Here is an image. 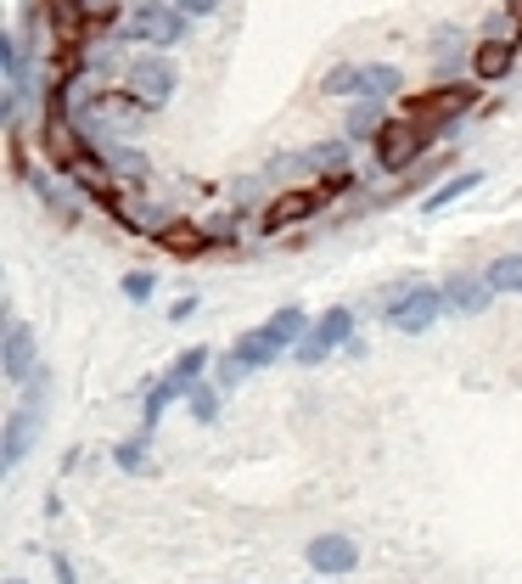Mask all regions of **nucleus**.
<instances>
[{"label": "nucleus", "mask_w": 522, "mask_h": 584, "mask_svg": "<svg viewBox=\"0 0 522 584\" xmlns=\"http://www.w3.org/2000/svg\"><path fill=\"white\" fill-rule=\"evenodd\" d=\"M45 388H52V377L34 371V382L23 388V400L12 405L7 427H0V472H18L29 445H34V433H39V405H45Z\"/></svg>", "instance_id": "f257e3e1"}, {"label": "nucleus", "mask_w": 522, "mask_h": 584, "mask_svg": "<svg viewBox=\"0 0 522 584\" xmlns=\"http://www.w3.org/2000/svg\"><path fill=\"white\" fill-rule=\"evenodd\" d=\"M472 108H478V85H439V90H427L421 102H410V108H405V119L444 135V130H450L461 113H472Z\"/></svg>", "instance_id": "f03ea898"}, {"label": "nucleus", "mask_w": 522, "mask_h": 584, "mask_svg": "<svg viewBox=\"0 0 522 584\" xmlns=\"http://www.w3.org/2000/svg\"><path fill=\"white\" fill-rule=\"evenodd\" d=\"M124 40L169 52V45L185 40V12H180V7H158V0H147V7H135V12L124 18Z\"/></svg>", "instance_id": "7ed1b4c3"}, {"label": "nucleus", "mask_w": 522, "mask_h": 584, "mask_svg": "<svg viewBox=\"0 0 522 584\" xmlns=\"http://www.w3.org/2000/svg\"><path fill=\"white\" fill-rule=\"evenodd\" d=\"M433 135L439 130H427V124H410V119H388V130L376 135V164H383L388 175H399V169H410L427 146H433Z\"/></svg>", "instance_id": "20e7f679"}, {"label": "nucleus", "mask_w": 522, "mask_h": 584, "mask_svg": "<svg viewBox=\"0 0 522 584\" xmlns=\"http://www.w3.org/2000/svg\"><path fill=\"white\" fill-rule=\"evenodd\" d=\"M349 344H354V310L338 304V310H326V315L309 326V337L293 349V360H298V366H320L326 355H338V349H349Z\"/></svg>", "instance_id": "39448f33"}, {"label": "nucleus", "mask_w": 522, "mask_h": 584, "mask_svg": "<svg viewBox=\"0 0 522 584\" xmlns=\"http://www.w3.org/2000/svg\"><path fill=\"white\" fill-rule=\"evenodd\" d=\"M129 96L147 113H158L169 96H174V63L163 57V52H147V57H135L129 63Z\"/></svg>", "instance_id": "423d86ee"}, {"label": "nucleus", "mask_w": 522, "mask_h": 584, "mask_svg": "<svg viewBox=\"0 0 522 584\" xmlns=\"http://www.w3.org/2000/svg\"><path fill=\"white\" fill-rule=\"evenodd\" d=\"M439 315H444V292L416 281V287L405 292V299L388 310V326H394V332H405V337H421V332H433V326H439Z\"/></svg>", "instance_id": "0eeeda50"}, {"label": "nucleus", "mask_w": 522, "mask_h": 584, "mask_svg": "<svg viewBox=\"0 0 522 584\" xmlns=\"http://www.w3.org/2000/svg\"><path fill=\"white\" fill-rule=\"evenodd\" d=\"M304 562L315 568V579H343L360 568V546L349 540V534H315V540L304 546Z\"/></svg>", "instance_id": "6e6552de"}, {"label": "nucleus", "mask_w": 522, "mask_h": 584, "mask_svg": "<svg viewBox=\"0 0 522 584\" xmlns=\"http://www.w3.org/2000/svg\"><path fill=\"white\" fill-rule=\"evenodd\" d=\"M444 310L450 315H484L500 292L489 287V276H472V270H455V276H444Z\"/></svg>", "instance_id": "1a4fd4ad"}, {"label": "nucleus", "mask_w": 522, "mask_h": 584, "mask_svg": "<svg viewBox=\"0 0 522 584\" xmlns=\"http://www.w3.org/2000/svg\"><path fill=\"white\" fill-rule=\"evenodd\" d=\"M34 326L29 321H7V337H0V371H7V382L29 388L34 382Z\"/></svg>", "instance_id": "9d476101"}, {"label": "nucleus", "mask_w": 522, "mask_h": 584, "mask_svg": "<svg viewBox=\"0 0 522 584\" xmlns=\"http://www.w3.org/2000/svg\"><path fill=\"white\" fill-rule=\"evenodd\" d=\"M320 203H326V191H320V186H287L281 198H270V209H264V231H293V225L309 220Z\"/></svg>", "instance_id": "9b49d317"}, {"label": "nucleus", "mask_w": 522, "mask_h": 584, "mask_svg": "<svg viewBox=\"0 0 522 584\" xmlns=\"http://www.w3.org/2000/svg\"><path fill=\"white\" fill-rule=\"evenodd\" d=\"M511 63H517V40L511 34H500V40L489 34L478 52H472V74H478V79H506Z\"/></svg>", "instance_id": "f8f14e48"}, {"label": "nucleus", "mask_w": 522, "mask_h": 584, "mask_svg": "<svg viewBox=\"0 0 522 584\" xmlns=\"http://www.w3.org/2000/svg\"><path fill=\"white\" fill-rule=\"evenodd\" d=\"M236 360H242L248 371H259V366H275L281 355H287V349H281L275 344V337L264 332V326H253V332H242V337H236V349H230Z\"/></svg>", "instance_id": "ddd939ff"}, {"label": "nucleus", "mask_w": 522, "mask_h": 584, "mask_svg": "<svg viewBox=\"0 0 522 584\" xmlns=\"http://www.w3.org/2000/svg\"><path fill=\"white\" fill-rule=\"evenodd\" d=\"M309 326H315V321H309V315H304L298 304H287V310H275V315L264 321V332H270V337H275V344H281V349H287V355H293V349L304 344V337H309Z\"/></svg>", "instance_id": "4468645a"}, {"label": "nucleus", "mask_w": 522, "mask_h": 584, "mask_svg": "<svg viewBox=\"0 0 522 584\" xmlns=\"http://www.w3.org/2000/svg\"><path fill=\"white\" fill-rule=\"evenodd\" d=\"M484 186V169H461L455 180H444L433 198H421V214H444L450 203H461V198H472V191Z\"/></svg>", "instance_id": "2eb2a0df"}, {"label": "nucleus", "mask_w": 522, "mask_h": 584, "mask_svg": "<svg viewBox=\"0 0 522 584\" xmlns=\"http://www.w3.org/2000/svg\"><path fill=\"white\" fill-rule=\"evenodd\" d=\"M388 130V119H383V102H354V113H349V141H376Z\"/></svg>", "instance_id": "dca6fc26"}, {"label": "nucleus", "mask_w": 522, "mask_h": 584, "mask_svg": "<svg viewBox=\"0 0 522 584\" xmlns=\"http://www.w3.org/2000/svg\"><path fill=\"white\" fill-rule=\"evenodd\" d=\"M399 85H405V74L399 68H388V63H365V102H388V96H399Z\"/></svg>", "instance_id": "f3484780"}, {"label": "nucleus", "mask_w": 522, "mask_h": 584, "mask_svg": "<svg viewBox=\"0 0 522 584\" xmlns=\"http://www.w3.org/2000/svg\"><path fill=\"white\" fill-rule=\"evenodd\" d=\"M484 276H489V287L500 292V299H506V292H522V254H500Z\"/></svg>", "instance_id": "a211bd4d"}, {"label": "nucleus", "mask_w": 522, "mask_h": 584, "mask_svg": "<svg viewBox=\"0 0 522 584\" xmlns=\"http://www.w3.org/2000/svg\"><path fill=\"white\" fill-rule=\"evenodd\" d=\"M174 400H185V388H180V382H174V377H169V382H158V388H152V394H147V405H140V422H147V433H152V427H158V416H163V411H169V405H174Z\"/></svg>", "instance_id": "6ab92c4d"}, {"label": "nucleus", "mask_w": 522, "mask_h": 584, "mask_svg": "<svg viewBox=\"0 0 522 584\" xmlns=\"http://www.w3.org/2000/svg\"><path fill=\"white\" fill-rule=\"evenodd\" d=\"M208 360H214V355H208V349L197 344V349H185V355L174 360V371H169V377H174V382L185 388V394H192V388L203 382V366H208Z\"/></svg>", "instance_id": "aec40b11"}, {"label": "nucleus", "mask_w": 522, "mask_h": 584, "mask_svg": "<svg viewBox=\"0 0 522 584\" xmlns=\"http://www.w3.org/2000/svg\"><path fill=\"white\" fill-rule=\"evenodd\" d=\"M320 90H326V96H360V90H365V68H354V63H343V68H331Z\"/></svg>", "instance_id": "412c9836"}, {"label": "nucleus", "mask_w": 522, "mask_h": 584, "mask_svg": "<svg viewBox=\"0 0 522 584\" xmlns=\"http://www.w3.org/2000/svg\"><path fill=\"white\" fill-rule=\"evenodd\" d=\"M158 242H163L169 254H185V259H192V254H203V248H208L214 236H192L185 225H169V231H158Z\"/></svg>", "instance_id": "4be33fe9"}, {"label": "nucleus", "mask_w": 522, "mask_h": 584, "mask_svg": "<svg viewBox=\"0 0 522 584\" xmlns=\"http://www.w3.org/2000/svg\"><path fill=\"white\" fill-rule=\"evenodd\" d=\"M433 57H439V68H444V74H450V68L466 57V40H461V29H439V34H433Z\"/></svg>", "instance_id": "5701e85b"}, {"label": "nucleus", "mask_w": 522, "mask_h": 584, "mask_svg": "<svg viewBox=\"0 0 522 584\" xmlns=\"http://www.w3.org/2000/svg\"><path fill=\"white\" fill-rule=\"evenodd\" d=\"M113 461H118L124 472H147V433H135V438H124V445L113 450Z\"/></svg>", "instance_id": "b1692460"}, {"label": "nucleus", "mask_w": 522, "mask_h": 584, "mask_svg": "<svg viewBox=\"0 0 522 584\" xmlns=\"http://www.w3.org/2000/svg\"><path fill=\"white\" fill-rule=\"evenodd\" d=\"M185 405H192V416L197 422H219V388H192V394H185Z\"/></svg>", "instance_id": "393cba45"}, {"label": "nucleus", "mask_w": 522, "mask_h": 584, "mask_svg": "<svg viewBox=\"0 0 522 584\" xmlns=\"http://www.w3.org/2000/svg\"><path fill=\"white\" fill-rule=\"evenodd\" d=\"M118 287H124V299H129V304H147V299H152V287H158V276H152V270H129Z\"/></svg>", "instance_id": "a878e982"}, {"label": "nucleus", "mask_w": 522, "mask_h": 584, "mask_svg": "<svg viewBox=\"0 0 522 584\" xmlns=\"http://www.w3.org/2000/svg\"><path fill=\"white\" fill-rule=\"evenodd\" d=\"M343 158H349L343 146H315V153H309L304 164H309V169H331V175H343Z\"/></svg>", "instance_id": "bb28decb"}, {"label": "nucleus", "mask_w": 522, "mask_h": 584, "mask_svg": "<svg viewBox=\"0 0 522 584\" xmlns=\"http://www.w3.org/2000/svg\"><path fill=\"white\" fill-rule=\"evenodd\" d=\"M79 12H84L90 23H113V18L124 12V0H79Z\"/></svg>", "instance_id": "cd10ccee"}, {"label": "nucleus", "mask_w": 522, "mask_h": 584, "mask_svg": "<svg viewBox=\"0 0 522 584\" xmlns=\"http://www.w3.org/2000/svg\"><path fill=\"white\" fill-rule=\"evenodd\" d=\"M242 377H248V366L236 360V355H225V360H219V388H236Z\"/></svg>", "instance_id": "c85d7f7f"}, {"label": "nucleus", "mask_w": 522, "mask_h": 584, "mask_svg": "<svg viewBox=\"0 0 522 584\" xmlns=\"http://www.w3.org/2000/svg\"><path fill=\"white\" fill-rule=\"evenodd\" d=\"M169 7H180L185 18H214V12H219V0H169Z\"/></svg>", "instance_id": "c756f323"}, {"label": "nucleus", "mask_w": 522, "mask_h": 584, "mask_svg": "<svg viewBox=\"0 0 522 584\" xmlns=\"http://www.w3.org/2000/svg\"><path fill=\"white\" fill-rule=\"evenodd\" d=\"M52 573H57V584H79V573H73V562L63 551H52Z\"/></svg>", "instance_id": "7c9ffc66"}, {"label": "nucleus", "mask_w": 522, "mask_h": 584, "mask_svg": "<svg viewBox=\"0 0 522 584\" xmlns=\"http://www.w3.org/2000/svg\"><path fill=\"white\" fill-rule=\"evenodd\" d=\"M192 310H197V299H174V304H169V321H185Z\"/></svg>", "instance_id": "2f4dec72"}, {"label": "nucleus", "mask_w": 522, "mask_h": 584, "mask_svg": "<svg viewBox=\"0 0 522 584\" xmlns=\"http://www.w3.org/2000/svg\"><path fill=\"white\" fill-rule=\"evenodd\" d=\"M511 18H517V23H522V0H511Z\"/></svg>", "instance_id": "473e14b6"}, {"label": "nucleus", "mask_w": 522, "mask_h": 584, "mask_svg": "<svg viewBox=\"0 0 522 584\" xmlns=\"http://www.w3.org/2000/svg\"><path fill=\"white\" fill-rule=\"evenodd\" d=\"M7 584H23V579H7Z\"/></svg>", "instance_id": "72a5a7b5"}]
</instances>
